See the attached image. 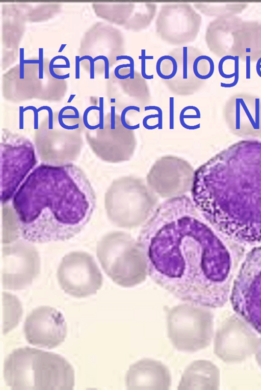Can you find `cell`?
<instances>
[{
  "label": "cell",
  "mask_w": 261,
  "mask_h": 390,
  "mask_svg": "<svg viewBox=\"0 0 261 390\" xmlns=\"http://www.w3.org/2000/svg\"><path fill=\"white\" fill-rule=\"evenodd\" d=\"M214 229L187 196L160 204L137 240L150 278L182 301L224 305L234 272L229 250Z\"/></svg>",
  "instance_id": "6da1fadb"
},
{
  "label": "cell",
  "mask_w": 261,
  "mask_h": 390,
  "mask_svg": "<svg viewBox=\"0 0 261 390\" xmlns=\"http://www.w3.org/2000/svg\"><path fill=\"white\" fill-rule=\"evenodd\" d=\"M192 201L217 231L239 242H261V142L230 145L194 172Z\"/></svg>",
  "instance_id": "7a4b0ae2"
},
{
  "label": "cell",
  "mask_w": 261,
  "mask_h": 390,
  "mask_svg": "<svg viewBox=\"0 0 261 390\" xmlns=\"http://www.w3.org/2000/svg\"><path fill=\"white\" fill-rule=\"evenodd\" d=\"M19 236L32 243L69 239L90 220L95 197L88 181L70 166L40 165L15 193Z\"/></svg>",
  "instance_id": "3957f363"
},
{
  "label": "cell",
  "mask_w": 261,
  "mask_h": 390,
  "mask_svg": "<svg viewBox=\"0 0 261 390\" xmlns=\"http://www.w3.org/2000/svg\"><path fill=\"white\" fill-rule=\"evenodd\" d=\"M6 384L16 390H71L74 372L62 356L28 346L14 349L5 358Z\"/></svg>",
  "instance_id": "277c9868"
},
{
  "label": "cell",
  "mask_w": 261,
  "mask_h": 390,
  "mask_svg": "<svg viewBox=\"0 0 261 390\" xmlns=\"http://www.w3.org/2000/svg\"><path fill=\"white\" fill-rule=\"evenodd\" d=\"M96 253L104 272L116 284L130 288L145 280L148 271L144 254L128 233L105 234L97 243Z\"/></svg>",
  "instance_id": "5b68a950"
},
{
  "label": "cell",
  "mask_w": 261,
  "mask_h": 390,
  "mask_svg": "<svg viewBox=\"0 0 261 390\" xmlns=\"http://www.w3.org/2000/svg\"><path fill=\"white\" fill-rule=\"evenodd\" d=\"M159 201L156 194L140 178L124 176L113 181L107 191L108 218L117 227L132 229L152 215Z\"/></svg>",
  "instance_id": "8992f818"
},
{
  "label": "cell",
  "mask_w": 261,
  "mask_h": 390,
  "mask_svg": "<svg viewBox=\"0 0 261 390\" xmlns=\"http://www.w3.org/2000/svg\"><path fill=\"white\" fill-rule=\"evenodd\" d=\"M167 334L177 350L194 352L207 347L212 335V317L204 307L175 305L167 312Z\"/></svg>",
  "instance_id": "52a82bcc"
},
{
  "label": "cell",
  "mask_w": 261,
  "mask_h": 390,
  "mask_svg": "<svg viewBox=\"0 0 261 390\" xmlns=\"http://www.w3.org/2000/svg\"><path fill=\"white\" fill-rule=\"evenodd\" d=\"M233 281L230 300L234 310L261 333V245L247 254Z\"/></svg>",
  "instance_id": "ba28073f"
},
{
  "label": "cell",
  "mask_w": 261,
  "mask_h": 390,
  "mask_svg": "<svg viewBox=\"0 0 261 390\" xmlns=\"http://www.w3.org/2000/svg\"><path fill=\"white\" fill-rule=\"evenodd\" d=\"M59 285L66 294L84 298L96 293L102 284V275L89 253L71 252L62 259L57 268Z\"/></svg>",
  "instance_id": "9c48e42d"
},
{
  "label": "cell",
  "mask_w": 261,
  "mask_h": 390,
  "mask_svg": "<svg viewBox=\"0 0 261 390\" xmlns=\"http://www.w3.org/2000/svg\"><path fill=\"white\" fill-rule=\"evenodd\" d=\"M25 240L4 243L2 249V286L4 289L19 290L30 285L40 272L38 252Z\"/></svg>",
  "instance_id": "30bf717a"
},
{
  "label": "cell",
  "mask_w": 261,
  "mask_h": 390,
  "mask_svg": "<svg viewBox=\"0 0 261 390\" xmlns=\"http://www.w3.org/2000/svg\"><path fill=\"white\" fill-rule=\"evenodd\" d=\"M103 104L99 105V121L102 127L97 130L96 151L101 159L111 163L129 160L134 155L137 141L134 130L126 126L127 122L123 116L111 111L105 121Z\"/></svg>",
  "instance_id": "8fae6325"
},
{
  "label": "cell",
  "mask_w": 261,
  "mask_h": 390,
  "mask_svg": "<svg viewBox=\"0 0 261 390\" xmlns=\"http://www.w3.org/2000/svg\"><path fill=\"white\" fill-rule=\"evenodd\" d=\"M202 23L201 16L185 3L162 4L155 22V32L163 41L181 45L196 39Z\"/></svg>",
  "instance_id": "7c38bea8"
},
{
  "label": "cell",
  "mask_w": 261,
  "mask_h": 390,
  "mask_svg": "<svg viewBox=\"0 0 261 390\" xmlns=\"http://www.w3.org/2000/svg\"><path fill=\"white\" fill-rule=\"evenodd\" d=\"M195 171L187 160L172 155L156 160L146 176L148 186L159 196L173 198L191 190Z\"/></svg>",
  "instance_id": "4fadbf2b"
},
{
  "label": "cell",
  "mask_w": 261,
  "mask_h": 390,
  "mask_svg": "<svg viewBox=\"0 0 261 390\" xmlns=\"http://www.w3.org/2000/svg\"><path fill=\"white\" fill-rule=\"evenodd\" d=\"M27 342L45 349L54 348L65 340L67 326L62 313L48 305H41L27 314L23 324Z\"/></svg>",
  "instance_id": "5bb4252c"
},
{
  "label": "cell",
  "mask_w": 261,
  "mask_h": 390,
  "mask_svg": "<svg viewBox=\"0 0 261 390\" xmlns=\"http://www.w3.org/2000/svg\"><path fill=\"white\" fill-rule=\"evenodd\" d=\"M2 147L1 200L5 203L14 195L35 158L33 147L23 140L5 142Z\"/></svg>",
  "instance_id": "9a60e30c"
},
{
  "label": "cell",
  "mask_w": 261,
  "mask_h": 390,
  "mask_svg": "<svg viewBox=\"0 0 261 390\" xmlns=\"http://www.w3.org/2000/svg\"><path fill=\"white\" fill-rule=\"evenodd\" d=\"M223 115L234 134L261 138V100L254 95L239 93L226 101Z\"/></svg>",
  "instance_id": "2e32d148"
},
{
  "label": "cell",
  "mask_w": 261,
  "mask_h": 390,
  "mask_svg": "<svg viewBox=\"0 0 261 390\" xmlns=\"http://www.w3.org/2000/svg\"><path fill=\"white\" fill-rule=\"evenodd\" d=\"M168 55L173 57L177 64L176 75L169 80H163L168 89L173 94L179 96L191 95L199 91L206 80L197 78L193 72V65L195 59L203 54L198 48L192 46L175 48Z\"/></svg>",
  "instance_id": "e0dca14e"
},
{
  "label": "cell",
  "mask_w": 261,
  "mask_h": 390,
  "mask_svg": "<svg viewBox=\"0 0 261 390\" xmlns=\"http://www.w3.org/2000/svg\"><path fill=\"white\" fill-rule=\"evenodd\" d=\"M116 85L110 96L112 106L122 114L128 111L140 113L149 106L151 95L148 83L141 74L135 70L134 74L126 79L116 77Z\"/></svg>",
  "instance_id": "ac0fdd59"
},
{
  "label": "cell",
  "mask_w": 261,
  "mask_h": 390,
  "mask_svg": "<svg viewBox=\"0 0 261 390\" xmlns=\"http://www.w3.org/2000/svg\"><path fill=\"white\" fill-rule=\"evenodd\" d=\"M171 383L169 369L151 358H143L131 365L125 376V385L130 390H167Z\"/></svg>",
  "instance_id": "d6986e66"
},
{
  "label": "cell",
  "mask_w": 261,
  "mask_h": 390,
  "mask_svg": "<svg viewBox=\"0 0 261 390\" xmlns=\"http://www.w3.org/2000/svg\"><path fill=\"white\" fill-rule=\"evenodd\" d=\"M153 3H121L112 5L110 19L128 31L138 32L147 28L157 10Z\"/></svg>",
  "instance_id": "ffe728a7"
},
{
  "label": "cell",
  "mask_w": 261,
  "mask_h": 390,
  "mask_svg": "<svg viewBox=\"0 0 261 390\" xmlns=\"http://www.w3.org/2000/svg\"><path fill=\"white\" fill-rule=\"evenodd\" d=\"M243 19L237 15L216 18L207 26L205 40L210 51L218 58L232 55L233 32Z\"/></svg>",
  "instance_id": "44dd1931"
},
{
  "label": "cell",
  "mask_w": 261,
  "mask_h": 390,
  "mask_svg": "<svg viewBox=\"0 0 261 390\" xmlns=\"http://www.w3.org/2000/svg\"><path fill=\"white\" fill-rule=\"evenodd\" d=\"M232 56H238L246 65L261 58V22L243 20L233 34Z\"/></svg>",
  "instance_id": "7402d4cb"
},
{
  "label": "cell",
  "mask_w": 261,
  "mask_h": 390,
  "mask_svg": "<svg viewBox=\"0 0 261 390\" xmlns=\"http://www.w3.org/2000/svg\"><path fill=\"white\" fill-rule=\"evenodd\" d=\"M213 370V366L208 361L204 360L193 361L185 370L177 389L208 388L214 382Z\"/></svg>",
  "instance_id": "603a6c76"
},
{
  "label": "cell",
  "mask_w": 261,
  "mask_h": 390,
  "mask_svg": "<svg viewBox=\"0 0 261 390\" xmlns=\"http://www.w3.org/2000/svg\"><path fill=\"white\" fill-rule=\"evenodd\" d=\"M247 3H198L194 7L202 14L216 18L236 15L240 14L247 8Z\"/></svg>",
  "instance_id": "cb8c5ba5"
},
{
  "label": "cell",
  "mask_w": 261,
  "mask_h": 390,
  "mask_svg": "<svg viewBox=\"0 0 261 390\" xmlns=\"http://www.w3.org/2000/svg\"><path fill=\"white\" fill-rule=\"evenodd\" d=\"M239 58L227 55L221 58L218 63L220 76L227 79H233V86H236L239 79Z\"/></svg>",
  "instance_id": "d4e9b609"
},
{
  "label": "cell",
  "mask_w": 261,
  "mask_h": 390,
  "mask_svg": "<svg viewBox=\"0 0 261 390\" xmlns=\"http://www.w3.org/2000/svg\"><path fill=\"white\" fill-rule=\"evenodd\" d=\"M155 69L157 74L162 80H169L176 74L177 62L173 57L165 55L158 60Z\"/></svg>",
  "instance_id": "484cf974"
},
{
  "label": "cell",
  "mask_w": 261,
  "mask_h": 390,
  "mask_svg": "<svg viewBox=\"0 0 261 390\" xmlns=\"http://www.w3.org/2000/svg\"><path fill=\"white\" fill-rule=\"evenodd\" d=\"M193 70L195 76L199 79L206 80L213 74L215 65L213 60L210 57L202 54L194 60Z\"/></svg>",
  "instance_id": "4316f807"
},
{
  "label": "cell",
  "mask_w": 261,
  "mask_h": 390,
  "mask_svg": "<svg viewBox=\"0 0 261 390\" xmlns=\"http://www.w3.org/2000/svg\"><path fill=\"white\" fill-rule=\"evenodd\" d=\"M129 60V63L117 66L114 70V75L118 79H126L133 76L135 73L134 62L133 58L127 55H122L117 58V61L120 60Z\"/></svg>",
  "instance_id": "83f0119b"
},
{
  "label": "cell",
  "mask_w": 261,
  "mask_h": 390,
  "mask_svg": "<svg viewBox=\"0 0 261 390\" xmlns=\"http://www.w3.org/2000/svg\"><path fill=\"white\" fill-rule=\"evenodd\" d=\"M25 64H39V78H43V48H39L38 60H24Z\"/></svg>",
  "instance_id": "f1b7e54d"
},
{
  "label": "cell",
  "mask_w": 261,
  "mask_h": 390,
  "mask_svg": "<svg viewBox=\"0 0 261 390\" xmlns=\"http://www.w3.org/2000/svg\"><path fill=\"white\" fill-rule=\"evenodd\" d=\"M65 56L64 55H57L56 57H54L50 61L49 64V73L51 74V75L55 78L58 79H64L67 78H69L70 77V74L68 73L65 75H59L57 74L54 71V68L53 67L54 65V63L56 60L59 59H64Z\"/></svg>",
  "instance_id": "f546056e"
},
{
  "label": "cell",
  "mask_w": 261,
  "mask_h": 390,
  "mask_svg": "<svg viewBox=\"0 0 261 390\" xmlns=\"http://www.w3.org/2000/svg\"><path fill=\"white\" fill-rule=\"evenodd\" d=\"M98 60H102L104 61L105 63V79L109 78V68H110V61L108 58L103 55H98L94 58V62Z\"/></svg>",
  "instance_id": "4dcf8cb0"
},
{
  "label": "cell",
  "mask_w": 261,
  "mask_h": 390,
  "mask_svg": "<svg viewBox=\"0 0 261 390\" xmlns=\"http://www.w3.org/2000/svg\"><path fill=\"white\" fill-rule=\"evenodd\" d=\"M24 48H20L19 49V78L20 79H23L24 78Z\"/></svg>",
  "instance_id": "1f68e13d"
},
{
  "label": "cell",
  "mask_w": 261,
  "mask_h": 390,
  "mask_svg": "<svg viewBox=\"0 0 261 390\" xmlns=\"http://www.w3.org/2000/svg\"><path fill=\"white\" fill-rule=\"evenodd\" d=\"M87 59L90 62V79L94 78V61L93 59L90 55H86Z\"/></svg>",
  "instance_id": "d6a6232c"
},
{
  "label": "cell",
  "mask_w": 261,
  "mask_h": 390,
  "mask_svg": "<svg viewBox=\"0 0 261 390\" xmlns=\"http://www.w3.org/2000/svg\"><path fill=\"white\" fill-rule=\"evenodd\" d=\"M80 57L75 56V78H80Z\"/></svg>",
  "instance_id": "836d02e7"
},
{
  "label": "cell",
  "mask_w": 261,
  "mask_h": 390,
  "mask_svg": "<svg viewBox=\"0 0 261 390\" xmlns=\"http://www.w3.org/2000/svg\"><path fill=\"white\" fill-rule=\"evenodd\" d=\"M256 71L257 74L261 78V58L256 62Z\"/></svg>",
  "instance_id": "e575fe53"
},
{
  "label": "cell",
  "mask_w": 261,
  "mask_h": 390,
  "mask_svg": "<svg viewBox=\"0 0 261 390\" xmlns=\"http://www.w3.org/2000/svg\"><path fill=\"white\" fill-rule=\"evenodd\" d=\"M53 68H70L69 66L67 65H53Z\"/></svg>",
  "instance_id": "d590c367"
},
{
  "label": "cell",
  "mask_w": 261,
  "mask_h": 390,
  "mask_svg": "<svg viewBox=\"0 0 261 390\" xmlns=\"http://www.w3.org/2000/svg\"><path fill=\"white\" fill-rule=\"evenodd\" d=\"M66 45L67 44H61L58 52H61L63 51V50L64 49V48H65V47L66 46Z\"/></svg>",
  "instance_id": "8d00e7d4"
},
{
  "label": "cell",
  "mask_w": 261,
  "mask_h": 390,
  "mask_svg": "<svg viewBox=\"0 0 261 390\" xmlns=\"http://www.w3.org/2000/svg\"><path fill=\"white\" fill-rule=\"evenodd\" d=\"M74 96H75V95H71L68 101V102H70Z\"/></svg>",
  "instance_id": "74e56055"
}]
</instances>
